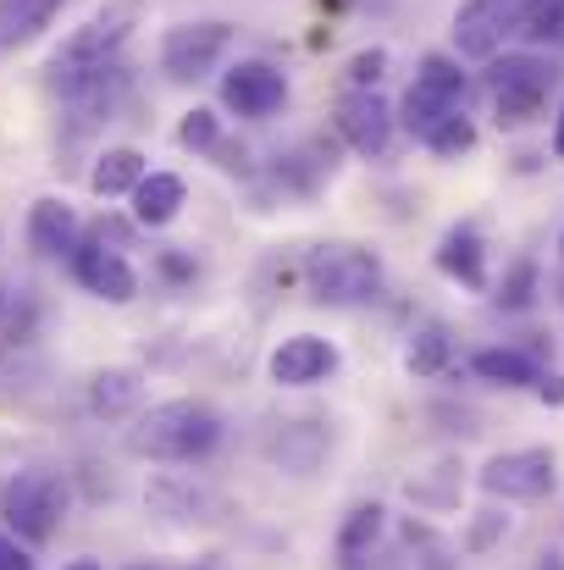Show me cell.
<instances>
[{
	"instance_id": "6da1fadb",
	"label": "cell",
	"mask_w": 564,
	"mask_h": 570,
	"mask_svg": "<svg viewBox=\"0 0 564 570\" xmlns=\"http://www.w3.org/2000/svg\"><path fill=\"white\" fill-rule=\"evenodd\" d=\"M133 454L145 460H161V465H194L205 460L216 443H221V415L199 399H167V404H150L133 432H128Z\"/></svg>"
},
{
	"instance_id": "7a4b0ae2",
	"label": "cell",
	"mask_w": 564,
	"mask_h": 570,
	"mask_svg": "<svg viewBox=\"0 0 564 570\" xmlns=\"http://www.w3.org/2000/svg\"><path fill=\"white\" fill-rule=\"evenodd\" d=\"M305 288L310 299L321 305H372L382 294V255L366 244H349V238H333V244H316L305 255Z\"/></svg>"
},
{
	"instance_id": "3957f363",
	"label": "cell",
	"mask_w": 564,
	"mask_h": 570,
	"mask_svg": "<svg viewBox=\"0 0 564 570\" xmlns=\"http://www.w3.org/2000/svg\"><path fill=\"white\" fill-rule=\"evenodd\" d=\"M0 515L22 543H50L61 532V515H67V482L50 465H22L0 488Z\"/></svg>"
},
{
	"instance_id": "277c9868",
	"label": "cell",
	"mask_w": 564,
	"mask_h": 570,
	"mask_svg": "<svg viewBox=\"0 0 564 570\" xmlns=\"http://www.w3.org/2000/svg\"><path fill=\"white\" fill-rule=\"evenodd\" d=\"M487 89H493V117H498V128H521V122H532L537 111H543V100H548V89H554V67L543 61V56H504V61H493V72H487Z\"/></svg>"
},
{
	"instance_id": "5b68a950",
	"label": "cell",
	"mask_w": 564,
	"mask_h": 570,
	"mask_svg": "<svg viewBox=\"0 0 564 570\" xmlns=\"http://www.w3.org/2000/svg\"><path fill=\"white\" fill-rule=\"evenodd\" d=\"M139 17H145V0H106L83 28H72L61 39V50H56L50 67H100V61H117V50L133 39Z\"/></svg>"
},
{
	"instance_id": "8992f818",
	"label": "cell",
	"mask_w": 564,
	"mask_h": 570,
	"mask_svg": "<svg viewBox=\"0 0 564 570\" xmlns=\"http://www.w3.org/2000/svg\"><path fill=\"white\" fill-rule=\"evenodd\" d=\"M476 482H482L487 499L532 504V499H548V493H554L560 460H554V449H509V454H493Z\"/></svg>"
},
{
	"instance_id": "52a82bcc",
	"label": "cell",
	"mask_w": 564,
	"mask_h": 570,
	"mask_svg": "<svg viewBox=\"0 0 564 570\" xmlns=\"http://www.w3.org/2000/svg\"><path fill=\"white\" fill-rule=\"evenodd\" d=\"M227 45H232V28L227 22H178V28H167V39H161V67H167V78H178V83H199V78H210L216 72V61L227 56Z\"/></svg>"
},
{
	"instance_id": "ba28073f",
	"label": "cell",
	"mask_w": 564,
	"mask_h": 570,
	"mask_svg": "<svg viewBox=\"0 0 564 570\" xmlns=\"http://www.w3.org/2000/svg\"><path fill=\"white\" fill-rule=\"evenodd\" d=\"M150 510L156 515H167L172 527H216L221 515H227V504H221V493L210 488V482H199V476H178V471H167V476H150Z\"/></svg>"
},
{
	"instance_id": "9c48e42d",
	"label": "cell",
	"mask_w": 564,
	"mask_h": 570,
	"mask_svg": "<svg viewBox=\"0 0 564 570\" xmlns=\"http://www.w3.org/2000/svg\"><path fill=\"white\" fill-rule=\"evenodd\" d=\"M221 106L232 117H249V122H266L288 106V78L266 61H238L227 78H221Z\"/></svg>"
},
{
	"instance_id": "30bf717a",
	"label": "cell",
	"mask_w": 564,
	"mask_h": 570,
	"mask_svg": "<svg viewBox=\"0 0 564 570\" xmlns=\"http://www.w3.org/2000/svg\"><path fill=\"white\" fill-rule=\"evenodd\" d=\"M515 17H521V0H465L454 11V45L459 56L471 61H493L504 33H515Z\"/></svg>"
},
{
	"instance_id": "8fae6325",
	"label": "cell",
	"mask_w": 564,
	"mask_h": 570,
	"mask_svg": "<svg viewBox=\"0 0 564 570\" xmlns=\"http://www.w3.org/2000/svg\"><path fill=\"white\" fill-rule=\"evenodd\" d=\"M333 117H338V134L349 139V150L387 156V145H393V106H387L376 89H349Z\"/></svg>"
},
{
	"instance_id": "7c38bea8",
	"label": "cell",
	"mask_w": 564,
	"mask_h": 570,
	"mask_svg": "<svg viewBox=\"0 0 564 570\" xmlns=\"http://www.w3.org/2000/svg\"><path fill=\"white\" fill-rule=\"evenodd\" d=\"M266 366H271V382H283V387H310V382H327L338 372V350L316 333H294L271 350Z\"/></svg>"
},
{
	"instance_id": "4fadbf2b",
	"label": "cell",
	"mask_w": 564,
	"mask_h": 570,
	"mask_svg": "<svg viewBox=\"0 0 564 570\" xmlns=\"http://www.w3.org/2000/svg\"><path fill=\"white\" fill-rule=\"evenodd\" d=\"M72 272H78V283H83L95 299L128 305V299L139 294V272H133L117 249H106V244H78V249H72Z\"/></svg>"
},
{
	"instance_id": "5bb4252c",
	"label": "cell",
	"mask_w": 564,
	"mask_h": 570,
	"mask_svg": "<svg viewBox=\"0 0 564 570\" xmlns=\"http://www.w3.org/2000/svg\"><path fill=\"white\" fill-rule=\"evenodd\" d=\"M437 272L454 277V283H465V288H487V244H482V233H476L471 222H459V227L443 233V244H437Z\"/></svg>"
},
{
	"instance_id": "9a60e30c",
	"label": "cell",
	"mask_w": 564,
	"mask_h": 570,
	"mask_svg": "<svg viewBox=\"0 0 564 570\" xmlns=\"http://www.w3.org/2000/svg\"><path fill=\"white\" fill-rule=\"evenodd\" d=\"M28 244L39 249V255H72L78 249V216H72V205H61V199H33V210H28Z\"/></svg>"
},
{
	"instance_id": "2e32d148",
	"label": "cell",
	"mask_w": 564,
	"mask_h": 570,
	"mask_svg": "<svg viewBox=\"0 0 564 570\" xmlns=\"http://www.w3.org/2000/svg\"><path fill=\"white\" fill-rule=\"evenodd\" d=\"M184 199H188V184L178 173H145L139 189H133V222L139 227H167V222H178Z\"/></svg>"
},
{
	"instance_id": "e0dca14e",
	"label": "cell",
	"mask_w": 564,
	"mask_h": 570,
	"mask_svg": "<svg viewBox=\"0 0 564 570\" xmlns=\"http://www.w3.org/2000/svg\"><path fill=\"white\" fill-rule=\"evenodd\" d=\"M139 399H145V377H139V372H128V366L100 372V377L89 382V404H95V415H106V421L133 415V410H139Z\"/></svg>"
},
{
	"instance_id": "ac0fdd59",
	"label": "cell",
	"mask_w": 564,
	"mask_h": 570,
	"mask_svg": "<svg viewBox=\"0 0 564 570\" xmlns=\"http://www.w3.org/2000/svg\"><path fill=\"white\" fill-rule=\"evenodd\" d=\"M145 173H150V167H145V156H139L133 145H117V150H106V156L95 161L89 189L100 194V199H117V194L139 189V178H145Z\"/></svg>"
},
{
	"instance_id": "d6986e66",
	"label": "cell",
	"mask_w": 564,
	"mask_h": 570,
	"mask_svg": "<svg viewBox=\"0 0 564 570\" xmlns=\"http://www.w3.org/2000/svg\"><path fill=\"white\" fill-rule=\"evenodd\" d=\"M471 372L482 382H498V387H537V377H543V366L526 350H482L471 361Z\"/></svg>"
},
{
	"instance_id": "ffe728a7",
	"label": "cell",
	"mask_w": 564,
	"mask_h": 570,
	"mask_svg": "<svg viewBox=\"0 0 564 570\" xmlns=\"http://www.w3.org/2000/svg\"><path fill=\"white\" fill-rule=\"evenodd\" d=\"M448 355H454V338H448V327H443V322H420V327L409 333L404 366H409L415 377H437V372L448 366Z\"/></svg>"
},
{
	"instance_id": "44dd1931",
	"label": "cell",
	"mask_w": 564,
	"mask_h": 570,
	"mask_svg": "<svg viewBox=\"0 0 564 570\" xmlns=\"http://www.w3.org/2000/svg\"><path fill=\"white\" fill-rule=\"evenodd\" d=\"M61 11V0H0V45H22L39 28H50V17Z\"/></svg>"
},
{
	"instance_id": "7402d4cb",
	"label": "cell",
	"mask_w": 564,
	"mask_h": 570,
	"mask_svg": "<svg viewBox=\"0 0 564 570\" xmlns=\"http://www.w3.org/2000/svg\"><path fill=\"white\" fill-rule=\"evenodd\" d=\"M382 527H387V510L382 504H355L349 515H344V527H338V560H349V554H366L382 543Z\"/></svg>"
},
{
	"instance_id": "603a6c76",
	"label": "cell",
	"mask_w": 564,
	"mask_h": 570,
	"mask_svg": "<svg viewBox=\"0 0 564 570\" xmlns=\"http://www.w3.org/2000/svg\"><path fill=\"white\" fill-rule=\"evenodd\" d=\"M420 145H426L432 156H443V161H459L465 150H476V122H471L465 111H448Z\"/></svg>"
},
{
	"instance_id": "cb8c5ba5",
	"label": "cell",
	"mask_w": 564,
	"mask_h": 570,
	"mask_svg": "<svg viewBox=\"0 0 564 570\" xmlns=\"http://www.w3.org/2000/svg\"><path fill=\"white\" fill-rule=\"evenodd\" d=\"M515 33L526 45H543V39H560L564 33V0H521V17H515Z\"/></svg>"
},
{
	"instance_id": "d4e9b609",
	"label": "cell",
	"mask_w": 564,
	"mask_h": 570,
	"mask_svg": "<svg viewBox=\"0 0 564 570\" xmlns=\"http://www.w3.org/2000/svg\"><path fill=\"white\" fill-rule=\"evenodd\" d=\"M448 111H459V100H443V95H426V89L409 83V95H404V128H409L415 139H426Z\"/></svg>"
},
{
	"instance_id": "484cf974",
	"label": "cell",
	"mask_w": 564,
	"mask_h": 570,
	"mask_svg": "<svg viewBox=\"0 0 564 570\" xmlns=\"http://www.w3.org/2000/svg\"><path fill=\"white\" fill-rule=\"evenodd\" d=\"M404 493H409V504H415V510H454V504H459V471H454V465H437V476H432V482H426V476H415Z\"/></svg>"
},
{
	"instance_id": "4316f807",
	"label": "cell",
	"mask_w": 564,
	"mask_h": 570,
	"mask_svg": "<svg viewBox=\"0 0 564 570\" xmlns=\"http://www.w3.org/2000/svg\"><path fill=\"white\" fill-rule=\"evenodd\" d=\"M415 89L443 95V100H465V72H459V61H448V56H420Z\"/></svg>"
},
{
	"instance_id": "83f0119b",
	"label": "cell",
	"mask_w": 564,
	"mask_h": 570,
	"mask_svg": "<svg viewBox=\"0 0 564 570\" xmlns=\"http://www.w3.org/2000/svg\"><path fill=\"white\" fill-rule=\"evenodd\" d=\"M532 299H537V261H515L504 272V283L493 288V305L498 311H526Z\"/></svg>"
},
{
	"instance_id": "f1b7e54d",
	"label": "cell",
	"mask_w": 564,
	"mask_h": 570,
	"mask_svg": "<svg viewBox=\"0 0 564 570\" xmlns=\"http://www.w3.org/2000/svg\"><path fill=\"white\" fill-rule=\"evenodd\" d=\"M178 145L194 150V156L216 150V145H221V122H216V111H199V106H194L184 122H178Z\"/></svg>"
},
{
	"instance_id": "f546056e",
	"label": "cell",
	"mask_w": 564,
	"mask_h": 570,
	"mask_svg": "<svg viewBox=\"0 0 564 570\" xmlns=\"http://www.w3.org/2000/svg\"><path fill=\"white\" fill-rule=\"evenodd\" d=\"M404 543L420 554V570H454V554L437 543V532H432V527H420V521H404Z\"/></svg>"
},
{
	"instance_id": "4dcf8cb0",
	"label": "cell",
	"mask_w": 564,
	"mask_h": 570,
	"mask_svg": "<svg viewBox=\"0 0 564 570\" xmlns=\"http://www.w3.org/2000/svg\"><path fill=\"white\" fill-rule=\"evenodd\" d=\"M504 532H509V515H498V510H482V515H476V527H471V538H465V549H471V554H482V549H493Z\"/></svg>"
},
{
	"instance_id": "1f68e13d",
	"label": "cell",
	"mask_w": 564,
	"mask_h": 570,
	"mask_svg": "<svg viewBox=\"0 0 564 570\" xmlns=\"http://www.w3.org/2000/svg\"><path fill=\"white\" fill-rule=\"evenodd\" d=\"M382 72H387V50H360V56L349 61V83H355V89H376Z\"/></svg>"
},
{
	"instance_id": "d6a6232c",
	"label": "cell",
	"mask_w": 564,
	"mask_h": 570,
	"mask_svg": "<svg viewBox=\"0 0 564 570\" xmlns=\"http://www.w3.org/2000/svg\"><path fill=\"white\" fill-rule=\"evenodd\" d=\"M338 570H404V560H398V549H366V554H349V560H338Z\"/></svg>"
},
{
	"instance_id": "836d02e7",
	"label": "cell",
	"mask_w": 564,
	"mask_h": 570,
	"mask_svg": "<svg viewBox=\"0 0 564 570\" xmlns=\"http://www.w3.org/2000/svg\"><path fill=\"white\" fill-rule=\"evenodd\" d=\"M0 570H33L28 549H22L17 538H6V532H0Z\"/></svg>"
},
{
	"instance_id": "e575fe53",
	"label": "cell",
	"mask_w": 564,
	"mask_h": 570,
	"mask_svg": "<svg viewBox=\"0 0 564 570\" xmlns=\"http://www.w3.org/2000/svg\"><path fill=\"white\" fill-rule=\"evenodd\" d=\"M537 399L543 404H564V377H537Z\"/></svg>"
},
{
	"instance_id": "d590c367",
	"label": "cell",
	"mask_w": 564,
	"mask_h": 570,
	"mask_svg": "<svg viewBox=\"0 0 564 570\" xmlns=\"http://www.w3.org/2000/svg\"><path fill=\"white\" fill-rule=\"evenodd\" d=\"M554 156L564 161V106H560V122H554Z\"/></svg>"
},
{
	"instance_id": "8d00e7d4",
	"label": "cell",
	"mask_w": 564,
	"mask_h": 570,
	"mask_svg": "<svg viewBox=\"0 0 564 570\" xmlns=\"http://www.w3.org/2000/svg\"><path fill=\"white\" fill-rule=\"evenodd\" d=\"M537 570H564V560H560V554H543V560H537Z\"/></svg>"
},
{
	"instance_id": "74e56055",
	"label": "cell",
	"mask_w": 564,
	"mask_h": 570,
	"mask_svg": "<svg viewBox=\"0 0 564 570\" xmlns=\"http://www.w3.org/2000/svg\"><path fill=\"white\" fill-rule=\"evenodd\" d=\"M67 570H100V566H95V560H72Z\"/></svg>"
},
{
	"instance_id": "f35d334b",
	"label": "cell",
	"mask_w": 564,
	"mask_h": 570,
	"mask_svg": "<svg viewBox=\"0 0 564 570\" xmlns=\"http://www.w3.org/2000/svg\"><path fill=\"white\" fill-rule=\"evenodd\" d=\"M133 570H150V566H133Z\"/></svg>"
},
{
	"instance_id": "ab89813d",
	"label": "cell",
	"mask_w": 564,
	"mask_h": 570,
	"mask_svg": "<svg viewBox=\"0 0 564 570\" xmlns=\"http://www.w3.org/2000/svg\"><path fill=\"white\" fill-rule=\"evenodd\" d=\"M560 249H564V238H560Z\"/></svg>"
}]
</instances>
